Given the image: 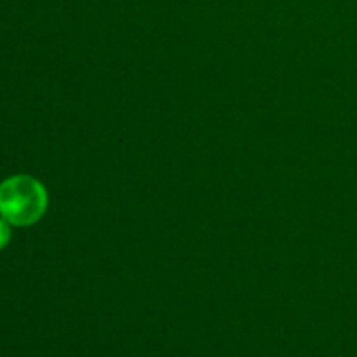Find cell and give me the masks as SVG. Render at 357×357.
Wrapping results in <instances>:
<instances>
[{
    "mask_svg": "<svg viewBox=\"0 0 357 357\" xmlns=\"http://www.w3.org/2000/svg\"><path fill=\"white\" fill-rule=\"evenodd\" d=\"M47 192L33 176L16 174L0 183V216L14 227H30L44 216Z\"/></svg>",
    "mask_w": 357,
    "mask_h": 357,
    "instance_id": "obj_1",
    "label": "cell"
},
{
    "mask_svg": "<svg viewBox=\"0 0 357 357\" xmlns=\"http://www.w3.org/2000/svg\"><path fill=\"white\" fill-rule=\"evenodd\" d=\"M10 243V223L0 216V251Z\"/></svg>",
    "mask_w": 357,
    "mask_h": 357,
    "instance_id": "obj_2",
    "label": "cell"
}]
</instances>
